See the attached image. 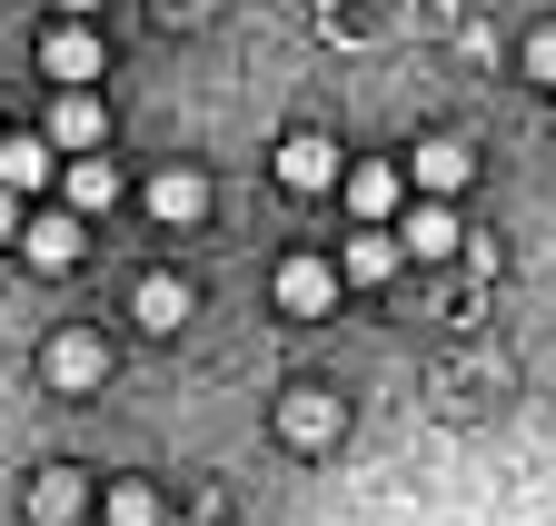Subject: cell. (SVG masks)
Instances as JSON below:
<instances>
[{
	"label": "cell",
	"instance_id": "cell-2",
	"mask_svg": "<svg viewBox=\"0 0 556 526\" xmlns=\"http://www.w3.org/2000/svg\"><path fill=\"white\" fill-rule=\"evenodd\" d=\"M278 179H289L299 200H318V189H348L338 140H328V129H289V140H278Z\"/></svg>",
	"mask_w": 556,
	"mask_h": 526
},
{
	"label": "cell",
	"instance_id": "cell-15",
	"mask_svg": "<svg viewBox=\"0 0 556 526\" xmlns=\"http://www.w3.org/2000/svg\"><path fill=\"white\" fill-rule=\"evenodd\" d=\"M397 258H407V248H397L388 229H358V239L338 248V279H348V288H388V279H397Z\"/></svg>",
	"mask_w": 556,
	"mask_h": 526
},
{
	"label": "cell",
	"instance_id": "cell-14",
	"mask_svg": "<svg viewBox=\"0 0 556 526\" xmlns=\"http://www.w3.org/2000/svg\"><path fill=\"white\" fill-rule=\"evenodd\" d=\"M60 209H70V219H110V209H119V169H110V159H70V169H60Z\"/></svg>",
	"mask_w": 556,
	"mask_h": 526
},
{
	"label": "cell",
	"instance_id": "cell-9",
	"mask_svg": "<svg viewBox=\"0 0 556 526\" xmlns=\"http://www.w3.org/2000/svg\"><path fill=\"white\" fill-rule=\"evenodd\" d=\"M90 497H100L90 467H40V477H30V516H40V526H90Z\"/></svg>",
	"mask_w": 556,
	"mask_h": 526
},
{
	"label": "cell",
	"instance_id": "cell-5",
	"mask_svg": "<svg viewBox=\"0 0 556 526\" xmlns=\"http://www.w3.org/2000/svg\"><path fill=\"white\" fill-rule=\"evenodd\" d=\"M80 248H90V219H70V209H30V229H21V258L30 269H80Z\"/></svg>",
	"mask_w": 556,
	"mask_h": 526
},
{
	"label": "cell",
	"instance_id": "cell-16",
	"mask_svg": "<svg viewBox=\"0 0 556 526\" xmlns=\"http://www.w3.org/2000/svg\"><path fill=\"white\" fill-rule=\"evenodd\" d=\"M457 239H467V229H457V209H447V200H417V209H407V229H397V248H407V258H447Z\"/></svg>",
	"mask_w": 556,
	"mask_h": 526
},
{
	"label": "cell",
	"instance_id": "cell-1",
	"mask_svg": "<svg viewBox=\"0 0 556 526\" xmlns=\"http://www.w3.org/2000/svg\"><path fill=\"white\" fill-rule=\"evenodd\" d=\"M338 427H348V398L318 387V377H299L289 398H278V437L289 447H338Z\"/></svg>",
	"mask_w": 556,
	"mask_h": 526
},
{
	"label": "cell",
	"instance_id": "cell-3",
	"mask_svg": "<svg viewBox=\"0 0 556 526\" xmlns=\"http://www.w3.org/2000/svg\"><path fill=\"white\" fill-rule=\"evenodd\" d=\"M40 70H50L60 90H90V80L110 70V50H100V30H90V21H60V30L40 40Z\"/></svg>",
	"mask_w": 556,
	"mask_h": 526
},
{
	"label": "cell",
	"instance_id": "cell-11",
	"mask_svg": "<svg viewBox=\"0 0 556 526\" xmlns=\"http://www.w3.org/2000/svg\"><path fill=\"white\" fill-rule=\"evenodd\" d=\"M397 200H407V169L397 159H358V169H348V209H358V229H388Z\"/></svg>",
	"mask_w": 556,
	"mask_h": 526
},
{
	"label": "cell",
	"instance_id": "cell-18",
	"mask_svg": "<svg viewBox=\"0 0 556 526\" xmlns=\"http://www.w3.org/2000/svg\"><path fill=\"white\" fill-rule=\"evenodd\" d=\"M527 80H546V90H556V21H546V30L527 40Z\"/></svg>",
	"mask_w": 556,
	"mask_h": 526
},
{
	"label": "cell",
	"instance_id": "cell-12",
	"mask_svg": "<svg viewBox=\"0 0 556 526\" xmlns=\"http://www.w3.org/2000/svg\"><path fill=\"white\" fill-rule=\"evenodd\" d=\"M129 318L150 328V338H179V328L199 318V298H189V279H169V269H150L139 279V298H129Z\"/></svg>",
	"mask_w": 556,
	"mask_h": 526
},
{
	"label": "cell",
	"instance_id": "cell-7",
	"mask_svg": "<svg viewBox=\"0 0 556 526\" xmlns=\"http://www.w3.org/2000/svg\"><path fill=\"white\" fill-rule=\"evenodd\" d=\"M60 169H70V159L50 150V129H21V140H0V189H11V200H40Z\"/></svg>",
	"mask_w": 556,
	"mask_h": 526
},
{
	"label": "cell",
	"instance_id": "cell-13",
	"mask_svg": "<svg viewBox=\"0 0 556 526\" xmlns=\"http://www.w3.org/2000/svg\"><path fill=\"white\" fill-rule=\"evenodd\" d=\"M150 219H160V229H199V219H208V179L169 159V169L150 179Z\"/></svg>",
	"mask_w": 556,
	"mask_h": 526
},
{
	"label": "cell",
	"instance_id": "cell-6",
	"mask_svg": "<svg viewBox=\"0 0 556 526\" xmlns=\"http://www.w3.org/2000/svg\"><path fill=\"white\" fill-rule=\"evenodd\" d=\"M50 150H70V159H100V150H110V110H100V90H60V110H50Z\"/></svg>",
	"mask_w": 556,
	"mask_h": 526
},
{
	"label": "cell",
	"instance_id": "cell-17",
	"mask_svg": "<svg viewBox=\"0 0 556 526\" xmlns=\"http://www.w3.org/2000/svg\"><path fill=\"white\" fill-rule=\"evenodd\" d=\"M100 516H110V526H160V487H139V477H119V487L100 497Z\"/></svg>",
	"mask_w": 556,
	"mask_h": 526
},
{
	"label": "cell",
	"instance_id": "cell-10",
	"mask_svg": "<svg viewBox=\"0 0 556 526\" xmlns=\"http://www.w3.org/2000/svg\"><path fill=\"white\" fill-rule=\"evenodd\" d=\"M40 368H50V387H70V398H80V387H100V377H110V348H100V328H60Z\"/></svg>",
	"mask_w": 556,
	"mask_h": 526
},
{
	"label": "cell",
	"instance_id": "cell-19",
	"mask_svg": "<svg viewBox=\"0 0 556 526\" xmlns=\"http://www.w3.org/2000/svg\"><path fill=\"white\" fill-rule=\"evenodd\" d=\"M21 229H30V219H21V200L0 189V248H21Z\"/></svg>",
	"mask_w": 556,
	"mask_h": 526
},
{
	"label": "cell",
	"instance_id": "cell-4",
	"mask_svg": "<svg viewBox=\"0 0 556 526\" xmlns=\"http://www.w3.org/2000/svg\"><path fill=\"white\" fill-rule=\"evenodd\" d=\"M338 288H348V279H338V258H308V248H299V258H278V308H289V318H328Z\"/></svg>",
	"mask_w": 556,
	"mask_h": 526
},
{
	"label": "cell",
	"instance_id": "cell-20",
	"mask_svg": "<svg viewBox=\"0 0 556 526\" xmlns=\"http://www.w3.org/2000/svg\"><path fill=\"white\" fill-rule=\"evenodd\" d=\"M160 21H208V0H160Z\"/></svg>",
	"mask_w": 556,
	"mask_h": 526
},
{
	"label": "cell",
	"instance_id": "cell-21",
	"mask_svg": "<svg viewBox=\"0 0 556 526\" xmlns=\"http://www.w3.org/2000/svg\"><path fill=\"white\" fill-rule=\"evenodd\" d=\"M90 11H100V0H60V21H90Z\"/></svg>",
	"mask_w": 556,
	"mask_h": 526
},
{
	"label": "cell",
	"instance_id": "cell-8",
	"mask_svg": "<svg viewBox=\"0 0 556 526\" xmlns=\"http://www.w3.org/2000/svg\"><path fill=\"white\" fill-rule=\"evenodd\" d=\"M397 169H407V189H417V200H457L477 159H467V140H417Z\"/></svg>",
	"mask_w": 556,
	"mask_h": 526
}]
</instances>
